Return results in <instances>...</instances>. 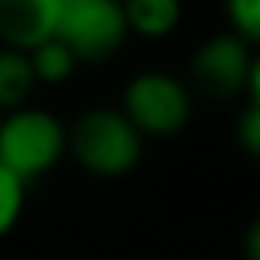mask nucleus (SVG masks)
I'll list each match as a JSON object with an SVG mask.
<instances>
[{
  "instance_id": "obj_6",
  "label": "nucleus",
  "mask_w": 260,
  "mask_h": 260,
  "mask_svg": "<svg viewBox=\"0 0 260 260\" xmlns=\"http://www.w3.org/2000/svg\"><path fill=\"white\" fill-rule=\"evenodd\" d=\"M63 0H0V46L33 50L56 33Z\"/></svg>"
},
{
  "instance_id": "obj_4",
  "label": "nucleus",
  "mask_w": 260,
  "mask_h": 260,
  "mask_svg": "<svg viewBox=\"0 0 260 260\" xmlns=\"http://www.w3.org/2000/svg\"><path fill=\"white\" fill-rule=\"evenodd\" d=\"M254 43L241 40L237 33H217L204 40L191 56V86L211 99H237L257 102L260 63L250 50Z\"/></svg>"
},
{
  "instance_id": "obj_12",
  "label": "nucleus",
  "mask_w": 260,
  "mask_h": 260,
  "mask_svg": "<svg viewBox=\"0 0 260 260\" xmlns=\"http://www.w3.org/2000/svg\"><path fill=\"white\" fill-rule=\"evenodd\" d=\"M237 145L247 155L260 152V106L257 102H247L241 112V122H237Z\"/></svg>"
},
{
  "instance_id": "obj_5",
  "label": "nucleus",
  "mask_w": 260,
  "mask_h": 260,
  "mask_svg": "<svg viewBox=\"0 0 260 260\" xmlns=\"http://www.w3.org/2000/svg\"><path fill=\"white\" fill-rule=\"evenodd\" d=\"M53 37L70 46L76 63H102L115 56L128 40L122 0H63Z\"/></svg>"
},
{
  "instance_id": "obj_7",
  "label": "nucleus",
  "mask_w": 260,
  "mask_h": 260,
  "mask_svg": "<svg viewBox=\"0 0 260 260\" xmlns=\"http://www.w3.org/2000/svg\"><path fill=\"white\" fill-rule=\"evenodd\" d=\"M128 33L142 40H161L181 23V0H122Z\"/></svg>"
},
{
  "instance_id": "obj_8",
  "label": "nucleus",
  "mask_w": 260,
  "mask_h": 260,
  "mask_svg": "<svg viewBox=\"0 0 260 260\" xmlns=\"http://www.w3.org/2000/svg\"><path fill=\"white\" fill-rule=\"evenodd\" d=\"M37 79L30 70V56L23 50L0 46V115L30 102Z\"/></svg>"
},
{
  "instance_id": "obj_1",
  "label": "nucleus",
  "mask_w": 260,
  "mask_h": 260,
  "mask_svg": "<svg viewBox=\"0 0 260 260\" xmlns=\"http://www.w3.org/2000/svg\"><path fill=\"white\" fill-rule=\"evenodd\" d=\"M145 139L135 125L109 106L86 109L73 125H66V155L95 178H122L142 158Z\"/></svg>"
},
{
  "instance_id": "obj_9",
  "label": "nucleus",
  "mask_w": 260,
  "mask_h": 260,
  "mask_svg": "<svg viewBox=\"0 0 260 260\" xmlns=\"http://www.w3.org/2000/svg\"><path fill=\"white\" fill-rule=\"evenodd\" d=\"M26 56H30V70H33L37 86L66 83L79 66L76 56L70 53V46H66L63 40H56V37H50V40H43V43H37L33 50H26Z\"/></svg>"
},
{
  "instance_id": "obj_3",
  "label": "nucleus",
  "mask_w": 260,
  "mask_h": 260,
  "mask_svg": "<svg viewBox=\"0 0 260 260\" xmlns=\"http://www.w3.org/2000/svg\"><path fill=\"white\" fill-rule=\"evenodd\" d=\"M191 86L172 73H139L122 89L119 112L142 139H172L191 122Z\"/></svg>"
},
{
  "instance_id": "obj_10",
  "label": "nucleus",
  "mask_w": 260,
  "mask_h": 260,
  "mask_svg": "<svg viewBox=\"0 0 260 260\" xmlns=\"http://www.w3.org/2000/svg\"><path fill=\"white\" fill-rule=\"evenodd\" d=\"M23 201H26V184L0 165V241L17 228L20 214H23Z\"/></svg>"
},
{
  "instance_id": "obj_2",
  "label": "nucleus",
  "mask_w": 260,
  "mask_h": 260,
  "mask_svg": "<svg viewBox=\"0 0 260 260\" xmlns=\"http://www.w3.org/2000/svg\"><path fill=\"white\" fill-rule=\"evenodd\" d=\"M66 155V125L40 106H20L0 115V165L23 184L46 175Z\"/></svg>"
},
{
  "instance_id": "obj_11",
  "label": "nucleus",
  "mask_w": 260,
  "mask_h": 260,
  "mask_svg": "<svg viewBox=\"0 0 260 260\" xmlns=\"http://www.w3.org/2000/svg\"><path fill=\"white\" fill-rule=\"evenodd\" d=\"M231 33H237L247 43L260 40V0H224Z\"/></svg>"
}]
</instances>
